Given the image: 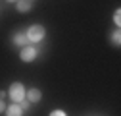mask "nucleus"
I'll return each instance as SVG.
<instances>
[{"mask_svg": "<svg viewBox=\"0 0 121 116\" xmlns=\"http://www.w3.org/2000/svg\"><path fill=\"white\" fill-rule=\"evenodd\" d=\"M13 43H16V45H19V47H25L27 43H29V39H27L25 33H16V35H13Z\"/></svg>", "mask_w": 121, "mask_h": 116, "instance_id": "423d86ee", "label": "nucleus"}, {"mask_svg": "<svg viewBox=\"0 0 121 116\" xmlns=\"http://www.w3.org/2000/svg\"><path fill=\"white\" fill-rule=\"evenodd\" d=\"M19 58H21L23 62H33L35 58H37V50H35L33 47H23V48H21Z\"/></svg>", "mask_w": 121, "mask_h": 116, "instance_id": "7ed1b4c3", "label": "nucleus"}, {"mask_svg": "<svg viewBox=\"0 0 121 116\" xmlns=\"http://www.w3.org/2000/svg\"><path fill=\"white\" fill-rule=\"evenodd\" d=\"M8 2H17V0H8Z\"/></svg>", "mask_w": 121, "mask_h": 116, "instance_id": "f8f14e48", "label": "nucleus"}, {"mask_svg": "<svg viewBox=\"0 0 121 116\" xmlns=\"http://www.w3.org/2000/svg\"><path fill=\"white\" fill-rule=\"evenodd\" d=\"M16 6H17V12H21V14H25V12L31 10V2H29V0H17Z\"/></svg>", "mask_w": 121, "mask_h": 116, "instance_id": "0eeeda50", "label": "nucleus"}, {"mask_svg": "<svg viewBox=\"0 0 121 116\" xmlns=\"http://www.w3.org/2000/svg\"><path fill=\"white\" fill-rule=\"evenodd\" d=\"M4 110V103H2V99H0V112Z\"/></svg>", "mask_w": 121, "mask_h": 116, "instance_id": "9b49d317", "label": "nucleus"}, {"mask_svg": "<svg viewBox=\"0 0 121 116\" xmlns=\"http://www.w3.org/2000/svg\"><path fill=\"white\" fill-rule=\"evenodd\" d=\"M29 2H33V0H29Z\"/></svg>", "mask_w": 121, "mask_h": 116, "instance_id": "ddd939ff", "label": "nucleus"}, {"mask_svg": "<svg viewBox=\"0 0 121 116\" xmlns=\"http://www.w3.org/2000/svg\"><path fill=\"white\" fill-rule=\"evenodd\" d=\"M6 116H23V108L17 105V103H13L6 108Z\"/></svg>", "mask_w": 121, "mask_h": 116, "instance_id": "39448f33", "label": "nucleus"}, {"mask_svg": "<svg viewBox=\"0 0 121 116\" xmlns=\"http://www.w3.org/2000/svg\"><path fill=\"white\" fill-rule=\"evenodd\" d=\"M112 41H113V45H119V43H121V33L115 31V33L112 35Z\"/></svg>", "mask_w": 121, "mask_h": 116, "instance_id": "6e6552de", "label": "nucleus"}, {"mask_svg": "<svg viewBox=\"0 0 121 116\" xmlns=\"http://www.w3.org/2000/svg\"><path fill=\"white\" fill-rule=\"evenodd\" d=\"M25 97H27V101L29 103H39L40 101V97H42V93H40V89H37V87H33V89H29V91H25Z\"/></svg>", "mask_w": 121, "mask_h": 116, "instance_id": "20e7f679", "label": "nucleus"}, {"mask_svg": "<svg viewBox=\"0 0 121 116\" xmlns=\"http://www.w3.org/2000/svg\"><path fill=\"white\" fill-rule=\"evenodd\" d=\"M113 21H115V25H119V23H121V16H119V10H115V14H113Z\"/></svg>", "mask_w": 121, "mask_h": 116, "instance_id": "1a4fd4ad", "label": "nucleus"}, {"mask_svg": "<svg viewBox=\"0 0 121 116\" xmlns=\"http://www.w3.org/2000/svg\"><path fill=\"white\" fill-rule=\"evenodd\" d=\"M8 95H10V99L13 101V103H21V101L25 99V87H23L19 81H16V83H12V85H10Z\"/></svg>", "mask_w": 121, "mask_h": 116, "instance_id": "f257e3e1", "label": "nucleus"}, {"mask_svg": "<svg viewBox=\"0 0 121 116\" xmlns=\"http://www.w3.org/2000/svg\"><path fill=\"white\" fill-rule=\"evenodd\" d=\"M50 116H67V114H65L64 110H52V114H50Z\"/></svg>", "mask_w": 121, "mask_h": 116, "instance_id": "9d476101", "label": "nucleus"}, {"mask_svg": "<svg viewBox=\"0 0 121 116\" xmlns=\"http://www.w3.org/2000/svg\"><path fill=\"white\" fill-rule=\"evenodd\" d=\"M25 35H27L29 43H39V41L44 39V35H46V33H44V27H42V25H31V27L27 29Z\"/></svg>", "mask_w": 121, "mask_h": 116, "instance_id": "f03ea898", "label": "nucleus"}]
</instances>
